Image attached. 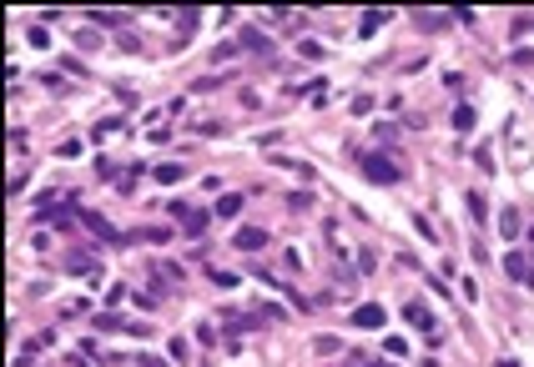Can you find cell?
Masks as SVG:
<instances>
[{
	"instance_id": "6da1fadb",
	"label": "cell",
	"mask_w": 534,
	"mask_h": 367,
	"mask_svg": "<svg viewBox=\"0 0 534 367\" xmlns=\"http://www.w3.org/2000/svg\"><path fill=\"white\" fill-rule=\"evenodd\" d=\"M363 177L368 181H403V166L393 156H383V151H368L363 156Z\"/></svg>"
},
{
	"instance_id": "7a4b0ae2",
	"label": "cell",
	"mask_w": 534,
	"mask_h": 367,
	"mask_svg": "<svg viewBox=\"0 0 534 367\" xmlns=\"http://www.w3.org/2000/svg\"><path fill=\"white\" fill-rule=\"evenodd\" d=\"M76 222H81V227H91V231L101 236V242H111V247H126V236H121V231H111V227H106V222L96 217V211H76Z\"/></svg>"
},
{
	"instance_id": "3957f363",
	"label": "cell",
	"mask_w": 534,
	"mask_h": 367,
	"mask_svg": "<svg viewBox=\"0 0 534 367\" xmlns=\"http://www.w3.org/2000/svg\"><path fill=\"white\" fill-rule=\"evenodd\" d=\"M403 317H409V322H414V327H418V332H429V337H439V322H434V312H429V307H423V302H409V307H403Z\"/></svg>"
},
{
	"instance_id": "277c9868",
	"label": "cell",
	"mask_w": 534,
	"mask_h": 367,
	"mask_svg": "<svg viewBox=\"0 0 534 367\" xmlns=\"http://www.w3.org/2000/svg\"><path fill=\"white\" fill-rule=\"evenodd\" d=\"M353 327H368V332H378L383 327V322H388V317H383V307H378V302H368V307H353Z\"/></svg>"
},
{
	"instance_id": "5b68a950",
	"label": "cell",
	"mask_w": 534,
	"mask_h": 367,
	"mask_svg": "<svg viewBox=\"0 0 534 367\" xmlns=\"http://www.w3.org/2000/svg\"><path fill=\"white\" fill-rule=\"evenodd\" d=\"M232 247H242V252H262V247H267V231H262V227H242L237 236H232Z\"/></svg>"
},
{
	"instance_id": "8992f818",
	"label": "cell",
	"mask_w": 534,
	"mask_h": 367,
	"mask_svg": "<svg viewBox=\"0 0 534 367\" xmlns=\"http://www.w3.org/2000/svg\"><path fill=\"white\" fill-rule=\"evenodd\" d=\"M504 272L515 277V282H529V277H534V267H529L524 252H504Z\"/></svg>"
},
{
	"instance_id": "52a82bcc",
	"label": "cell",
	"mask_w": 534,
	"mask_h": 367,
	"mask_svg": "<svg viewBox=\"0 0 534 367\" xmlns=\"http://www.w3.org/2000/svg\"><path fill=\"white\" fill-rule=\"evenodd\" d=\"M237 46H242V51H258V56H262V51H272V40H267L258 26H247V31L237 35Z\"/></svg>"
},
{
	"instance_id": "ba28073f",
	"label": "cell",
	"mask_w": 534,
	"mask_h": 367,
	"mask_svg": "<svg viewBox=\"0 0 534 367\" xmlns=\"http://www.w3.org/2000/svg\"><path fill=\"white\" fill-rule=\"evenodd\" d=\"M242 206H247V202L237 197V191H227V197H222L217 206H212V217H237V211H242Z\"/></svg>"
},
{
	"instance_id": "9c48e42d",
	"label": "cell",
	"mask_w": 534,
	"mask_h": 367,
	"mask_svg": "<svg viewBox=\"0 0 534 367\" xmlns=\"http://www.w3.org/2000/svg\"><path fill=\"white\" fill-rule=\"evenodd\" d=\"M464 206H469V217H474V222H479V227H484V222H489V202H484V197H479V191H469V197H464Z\"/></svg>"
},
{
	"instance_id": "30bf717a",
	"label": "cell",
	"mask_w": 534,
	"mask_h": 367,
	"mask_svg": "<svg viewBox=\"0 0 534 367\" xmlns=\"http://www.w3.org/2000/svg\"><path fill=\"white\" fill-rule=\"evenodd\" d=\"M61 267H66V272H96V256H91V252H71Z\"/></svg>"
},
{
	"instance_id": "8fae6325",
	"label": "cell",
	"mask_w": 534,
	"mask_h": 367,
	"mask_svg": "<svg viewBox=\"0 0 534 367\" xmlns=\"http://www.w3.org/2000/svg\"><path fill=\"white\" fill-rule=\"evenodd\" d=\"M519 227H524L519 211H515V206H499V231H504V236H519Z\"/></svg>"
},
{
	"instance_id": "7c38bea8",
	"label": "cell",
	"mask_w": 534,
	"mask_h": 367,
	"mask_svg": "<svg viewBox=\"0 0 534 367\" xmlns=\"http://www.w3.org/2000/svg\"><path fill=\"white\" fill-rule=\"evenodd\" d=\"M207 222H212V211H191V217L182 222V231H187V236H202V231H207Z\"/></svg>"
},
{
	"instance_id": "4fadbf2b",
	"label": "cell",
	"mask_w": 534,
	"mask_h": 367,
	"mask_svg": "<svg viewBox=\"0 0 534 367\" xmlns=\"http://www.w3.org/2000/svg\"><path fill=\"white\" fill-rule=\"evenodd\" d=\"M182 177H187V166H157V181L162 186H177Z\"/></svg>"
},
{
	"instance_id": "5bb4252c",
	"label": "cell",
	"mask_w": 534,
	"mask_h": 367,
	"mask_svg": "<svg viewBox=\"0 0 534 367\" xmlns=\"http://www.w3.org/2000/svg\"><path fill=\"white\" fill-rule=\"evenodd\" d=\"M383 20H388V15H383V10H368V15H363V20H358V31H363V35H373V31L383 26Z\"/></svg>"
},
{
	"instance_id": "9a60e30c",
	"label": "cell",
	"mask_w": 534,
	"mask_h": 367,
	"mask_svg": "<svg viewBox=\"0 0 534 367\" xmlns=\"http://www.w3.org/2000/svg\"><path fill=\"white\" fill-rule=\"evenodd\" d=\"M212 287H222V292H232V287H237V272H217V267H212Z\"/></svg>"
},
{
	"instance_id": "2e32d148",
	"label": "cell",
	"mask_w": 534,
	"mask_h": 367,
	"mask_svg": "<svg viewBox=\"0 0 534 367\" xmlns=\"http://www.w3.org/2000/svg\"><path fill=\"white\" fill-rule=\"evenodd\" d=\"M469 126H474V106H459V111H454V131H469Z\"/></svg>"
},
{
	"instance_id": "e0dca14e",
	"label": "cell",
	"mask_w": 534,
	"mask_h": 367,
	"mask_svg": "<svg viewBox=\"0 0 534 367\" xmlns=\"http://www.w3.org/2000/svg\"><path fill=\"white\" fill-rule=\"evenodd\" d=\"M474 161H479L484 171H499V166H494V151H489V146H479V151H474Z\"/></svg>"
},
{
	"instance_id": "ac0fdd59",
	"label": "cell",
	"mask_w": 534,
	"mask_h": 367,
	"mask_svg": "<svg viewBox=\"0 0 534 367\" xmlns=\"http://www.w3.org/2000/svg\"><path fill=\"white\" fill-rule=\"evenodd\" d=\"M121 20H126V15H106V10L96 15V10H91V26H121Z\"/></svg>"
},
{
	"instance_id": "d6986e66",
	"label": "cell",
	"mask_w": 534,
	"mask_h": 367,
	"mask_svg": "<svg viewBox=\"0 0 534 367\" xmlns=\"http://www.w3.org/2000/svg\"><path fill=\"white\" fill-rule=\"evenodd\" d=\"M288 206H292V211H308V206H313V197H308V191H292V202H288Z\"/></svg>"
},
{
	"instance_id": "ffe728a7",
	"label": "cell",
	"mask_w": 534,
	"mask_h": 367,
	"mask_svg": "<svg viewBox=\"0 0 534 367\" xmlns=\"http://www.w3.org/2000/svg\"><path fill=\"white\" fill-rule=\"evenodd\" d=\"M297 51H303L308 60H323V46H317V40H303V46H297Z\"/></svg>"
},
{
	"instance_id": "44dd1931",
	"label": "cell",
	"mask_w": 534,
	"mask_h": 367,
	"mask_svg": "<svg viewBox=\"0 0 534 367\" xmlns=\"http://www.w3.org/2000/svg\"><path fill=\"white\" fill-rule=\"evenodd\" d=\"M136 367H166V362H162V357H141Z\"/></svg>"
},
{
	"instance_id": "7402d4cb",
	"label": "cell",
	"mask_w": 534,
	"mask_h": 367,
	"mask_svg": "<svg viewBox=\"0 0 534 367\" xmlns=\"http://www.w3.org/2000/svg\"><path fill=\"white\" fill-rule=\"evenodd\" d=\"M494 367H519V362H509V357H499V362H494Z\"/></svg>"
},
{
	"instance_id": "603a6c76",
	"label": "cell",
	"mask_w": 534,
	"mask_h": 367,
	"mask_svg": "<svg viewBox=\"0 0 534 367\" xmlns=\"http://www.w3.org/2000/svg\"><path fill=\"white\" fill-rule=\"evenodd\" d=\"M529 252H534V231H529Z\"/></svg>"
}]
</instances>
